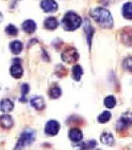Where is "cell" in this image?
<instances>
[{
    "label": "cell",
    "mask_w": 132,
    "mask_h": 150,
    "mask_svg": "<svg viewBox=\"0 0 132 150\" xmlns=\"http://www.w3.org/2000/svg\"><path fill=\"white\" fill-rule=\"evenodd\" d=\"M110 117H111L110 112H108V111H105L98 116V122H99V123H102V124L107 123V122L110 119Z\"/></svg>",
    "instance_id": "603a6c76"
},
{
    "label": "cell",
    "mask_w": 132,
    "mask_h": 150,
    "mask_svg": "<svg viewBox=\"0 0 132 150\" xmlns=\"http://www.w3.org/2000/svg\"><path fill=\"white\" fill-rule=\"evenodd\" d=\"M123 15L126 19L132 20V2H127L123 7Z\"/></svg>",
    "instance_id": "d6986e66"
},
{
    "label": "cell",
    "mask_w": 132,
    "mask_h": 150,
    "mask_svg": "<svg viewBox=\"0 0 132 150\" xmlns=\"http://www.w3.org/2000/svg\"><path fill=\"white\" fill-rule=\"evenodd\" d=\"M61 95V89L59 86H53L49 91V97L51 98H59Z\"/></svg>",
    "instance_id": "7402d4cb"
},
{
    "label": "cell",
    "mask_w": 132,
    "mask_h": 150,
    "mask_svg": "<svg viewBox=\"0 0 132 150\" xmlns=\"http://www.w3.org/2000/svg\"><path fill=\"white\" fill-rule=\"evenodd\" d=\"M78 57H79V55H78L77 51L75 50L74 47H69V48H67L62 54H61V59L68 64L75 63V61H77Z\"/></svg>",
    "instance_id": "5b68a950"
},
{
    "label": "cell",
    "mask_w": 132,
    "mask_h": 150,
    "mask_svg": "<svg viewBox=\"0 0 132 150\" xmlns=\"http://www.w3.org/2000/svg\"><path fill=\"white\" fill-rule=\"evenodd\" d=\"M35 136H36V133L34 130L29 129H25L21 133V136H20V138H19V141L16 144L15 150H21L24 147H26L27 145L31 144L33 142H34Z\"/></svg>",
    "instance_id": "3957f363"
},
{
    "label": "cell",
    "mask_w": 132,
    "mask_h": 150,
    "mask_svg": "<svg viewBox=\"0 0 132 150\" xmlns=\"http://www.w3.org/2000/svg\"><path fill=\"white\" fill-rule=\"evenodd\" d=\"M83 137V134H82V131L78 129H70L69 131V138L71 141L73 142H79V141L82 140Z\"/></svg>",
    "instance_id": "7c38bea8"
},
{
    "label": "cell",
    "mask_w": 132,
    "mask_h": 150,
    "mask_svg": "<svg viewBox=\"0 0 132 150\" xmlns=\"http://www.w3.org/2000/svg\"><path fill=\"white\" fill-rule=\"evenodd\" d=\"M124 68L127 70V71L132 72V57L128 56L124 60Z\"/></svg>",
    "instance_id": "d4e9b609"
},
{
    "label": "cell",
    "mask_w": 132,
    "mask_h": 150,
    "mask_svg": "<svg viewBox=\"0 0 132 150\" xmlns=\"http://www.w3.org/2000/svg\"><path fill=\"white\" fill-rule=\"evenodd\" d=\"M132 126V112H126L123 114L121 118L116 125V129L118 130H126Z\"/></svg>",
    "instance_id": "277c9868"
},
{
    "label": "cell",
    "mask_w": 132,
    "mask_h": 150,
    "mask_svg": "<svg viewBox=\"0 0 132 150\" xmlns=\"http://www.w3.org/2000/svg\"><path fill=\"white\" fill-rule=\"evenodd\" d=\"M85 33H86L87 35V40H88V44L89 46L91 47V44H92V38H93V26L91 25V23H90V22L88 20H86V23H85Z\"/></svg>",
    "instance_id": "2e32d148"
},
{
    "label": "cell",
    "mask_w": 132,
    "mask_h": 150,
    "mask_svg": "<svg viewBox=\"0 0 132 150\" xmlns=\"http://www.w3.org/2000/svg\"><path fill=\"white\" fill-rule=\"evenodd\" d=\"M121 41L126 46H132V28L125 27L120 33Z\"/></svg>",
    "instance_id": "8992f818"
},
{
    "label": "cell",
    "mask_w": 132,
    "mask_h": 150,
    "mask_svg": "<svg viewBox=\"0 0 132 150\" xmlns=\"http://www.w3.org/2000/svg\"><path fill=\"white\" fill-rule=\"evenodd\" d=\"M59 25V23L57 19L54 17H49L44 21V27L48 30H54Z\"/></svg>",
    "instance_id": "e0dca14e"
},
{
    "label": "cell",
    "mask_w": 132,
    "mask_h": 150,
    "mask_svg": "<svg viewBox=\"0 0 132 150\" xmlns=\"http://www.w3.org/2000/svg\"><path fill=\"white\" fill-rule=\"evenodd\" d=\"M104 104L108 109H112L113 107L116 105V100L113 96H108L105 100H104Z\"/></svg>",
    "instance_id": "44dd1931"
},
{
    "label": "cell",
    "mask_w": 132,
    "mask_h": 150,
    "mask_svg": "<svg viewBox=\"0 0 132 150\" xmlns=\"http://www.w3.org/2000/svg\"><path fill=\"white\" fill-rule=\"evenodd\" d=\"M82 19L80 16H78L77 13L73 11H69L64 15L62 21H61V25L62 27L66 31H75V29L81 25Z\"/></svg>",
    "instance_id": "7a4b0ae2"
},
{
    "label": "cell",
    "mask_w": 132,
    "mask_h": 150,
    "mask_svg": "<svg viewBox=\"0 0 132 150\" xmlns=\"http://www.w3.org/2000/svg\"><path fill=\"white\" fill-rule=\"evenodd\" d=\"M91 16L103 28L110 29L113 26V19L110 12L105 8H94L91 11Z\"/></svg>",
    "instance_id": "6da1fadb"
},
{
    "label": "cell",
    "mask_w": 132,
    "mask_h": 150,
    "mask_svg": "<svg viewBox=\"0 0 132 150\" xmlns=\"http://www.w3.org/2000/svg\"><path fill=\"white\" fill-rule=\"evenodd\" d=\"M60 126L58 121L50 120V121H48L46 123L44 130H45L46 134H48L50 136H54L56 134H58L59 130H60Z\"/></svg>",
    "instance_id": "52a82bcc"
},
{
    "label": "cell",
    "mask_w": 132,
    "mask_h": 150,
    "mask_svg": "<svg viewBox=\"0 0 132 150\" xmlns=\"http://www.w3.org/2000/svg\"><path fill=\"white\" fill-rule=\"evenodd\" d=\"M11 74L14 78H21L23 75V68L21 66V63H13V65L11 68Z\"/></svg>",
    "instance_id": "5bb4252c"
},
{
    "label": "cell",
    "mask_w": 132,
    "mask_h": 150,
    "mask_svg": "<svg viewBox=\"0 0 132 150\" xmlns=\"http://www.w3.org/2000/svg\"><path fill=\"white\" fill-rule=\"evenodd\" d=\"M22 28L26 33L32 34V33L35 32V30H36V23L34 21H32V20H27L23 23Z\"/></svg>",
    "instance_id": "8fae6325"
},
{
    "label": "cell",
    "mask_w": 132,
    "mask_h": 150,
    "mask_svg": "<svg viewBox=\"0 0 132 150\" xmlns=\"http://www.w3.org/2000/svg\"><path fill=\"white\" fill-rule=\"evenodd\" d=\"M100 140L101 143H103L104 144L110 145V146L114 144V138H113V135L110 132H104L101 135Z\"/></svg>",
    "instance_id": "9a60e30c"
},
{
    "label": "cell",
    "mask_w": 132,
    "mask_h": 150,
    "mask_svg": "<svg viewBox=\"0 0 132 150\" xmlns=\"http://www.w3.org/2000/svg\"><path fill=\"white\" fill-rule=\"evenodd\" d=\"M41 8L45 12H55L58 9V4L55 0H42L41 2Z\"/></svg>",
    "instance_id": "ba28073f"
},
{
    "label": "cell",
    "mask_w": 132,
    "mask_h": 150,
    "mask_svg": "<svg viewBox=\"0 0 132 150\" xmlns=\"http://www.w3.org/2000/svg\"><path fill=\"white\" fill-rule=\"evenodd\" d=\"M79 145H80V147H79L80 150H89V149H92L95 146L96 142L93 140V141H89L88 143H84V144H81Z\"/></svg>",
    "instance_id": "cb8c5ba5"
},
{
    "label": "cell",
    "mask_w": 132,
    "mask_h": 150,
    "mask_svg": "<svg viewBox=\"0 0 132 150\" xmlns=\"http://www.w3.org/2000/svg\"><path fill=\"white\" fill-rule=\"evenodd\" d=\"M73 78L75 81H79L83 74V69L79 65H75L73 67Z\"/></svg>",
    "instance_id": "ffe728a7"
},
{
    "label": "cell",
    "mask_w": 132,
    "mask_h": 150,
    "mask_svg": "<svg viewBox=\"0 0 132 150\" xmlns=\"http://www.w3.org/2000/svg\"><path fill=\"white\" fill-rule=\"evenodd\" d=\"M30 104L35 108L36 110H44L45 107L44 100L42 97H33L30 100Z\"/></svg>",
    "instance_id": "9c48e42d"
},
{
    "label": "cell",
    "mask_w": 132,
    "mask_h": 150,
    "mask_svg": "<svg viewBox=\"0 0 132 150\" xmlns=\"http://www.w3.org/2000/svg\"><path fill=\"white\" fill-rule=\"evenodd\" d=\"M13 125V120L9 115H4L0 117V126L5 129H11Z\"/></svg>",
    "instance_id": "30bf717a"
},
{
    "label": "cell",
    "mask_w": 132,
    "mask_h": 150,
    "mask_svg": "<svg viewBox=\"0 0 132 150\" xmlns=\"http://www.w3.org/2000/svg\"><path fill=\"white\" fill-rule=\"evenodd\" d=\"M28 90H29V86L27 83H24L22 86V97L20 98V100L23 102H26V96L27 95Z\"/></svg>",
    "instance_id": "4316f807"
},
{
    "label": "cell",
    "mask_w": 132,
    "mask_h": 150,
    "mask_svg": "<svg viewBox=\"0 0 132 150\" xmlns=\"http://www.w3.org/2000/svg\"><path fill=\"white\" fill-rule=\"evenodd\" d=\"M6 33L9 36H16L18 34V30L17 28L12 25H9L7 27H6Z\"/></svg>",
    "instance_id": "484cf974"
},
{
    "label": "cell",
    "mask_w": 132,
    "mask_h": 150,
    "mask_svg": "<svg viewBox=\"0 0 132 150\" xmlns=\"http://www.w3.org/2000/svg\"><path fill=\"white\" fill-rule=\"evenodd\" d=\"M9 49L14 54H19L23 50V44L21 41L19 40H14L9 44Z\"/></svg>",
    "instance_id": "ac0fdd59"
},
{
    "label": "cell",
    "mask_w": 132,
    "mask_h": 150,
    "mask_svg": "<svg viewBox=\"0 0 132 150\" xmlns=\"http://www.w3.org/2000/svg\"><path fill=\"white\" fill-rule=\"evenodd\" d=\"M13 102L7 98H4V100H0V111L3 112H9L13 109Z\"/></svg>",
    "instance_id": "4fadbf2b"
}]
</instances>
